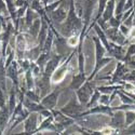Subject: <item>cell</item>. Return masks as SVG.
<instances>
[{
  "label": "cell",
  "mask_w": 135,
  "mask_h": 135,
  "mask_svg": "<svg viewBox=\"0 0 135 135\" xmlns=\"http://www.w3.org/2000/svg\"><path fill=\"white\" fill-rule=\"evenodd\" d=\"M8 119H9V110L4 106V107H2L1 110H0V130L1 131L4 130Z\"/></svg>",
  "instance_id": "1"
},
{
  "label": "cell",
  "mask_w": 135,
  "mask_h": 135,
  "mask_svg": "<svg viewBox=\"0 0 135 135\" xmlns=\"http://www.w3.org/2000/svg\"><path fill=\"white\" fill-rule=\"evenodd\" d=\"M10 78H12L13 81L17 83V74H16V68H15V63H13L10 67H8V74Z\"/></svg>",
  "instance_id": "2"
},
{
  "label": "cell",
  "mask_w": 135,
  "mask_h": 135,
  "mask_svg": "<svg viewBox=\"0 0 135 135\" xmlns=\"http://www.w3.org/2000/svg\"><path fill=\"white\" fill-rule=\"evenodd\" d=\"M35 122H36V117H35V115H32V117H30V118L26 121L25 128H26V131H27V132H30V131L33 129V127H35Z\"/></svg>",
  "instance_id": "3"
},
{
  "label": "cell",
  "mask_w": 135,
  "mask_h": 135,
  "mask_svg": "<svg viewBox=\"0 0 135 135\" xmlns=\"http://www.w3.org/2000/svg\"><path fill=\"white\" fill-rule=\"evenodd\" d=\"M6 1H7V6H8L10 13L12 14V16H14V8H13V4H12V1H11V0H6Z\"/></svg>",
  "instance_id": "4"
},
{
  "label": "cell",
  "mask_w": 135,
  "mask_h": 135,
  "mask_svg": "<svg viewBox=\"0 0 135 135\" xmlns=\"http://www.w3.org/2000/svg\"><path fill=\"white\" fill-rule=\"evenodd\" d=\"M10 111H12L13 108H14V95H13V92L11 94V99H10Z\"/></svg>",
  "instance_id": "5"
},
{
  "label": "cell",
  "mask_w": 135,
  "mask_h": 135,
  "mask_svg": "<svg viewBox=\"0 0 135 135\" xmlns=\"http://www.w3.org/2000/svg\"><path fill=\"white\" fill-rule=\"evenodd\" d=\"M6 9V4L3 3L2 0H0V12H2V10Z\"/></svg>",
  "instance_id": "6"
},
{
  "label": "cell",
  "mask_w": 135,
  "mask_h": 135,
  "mask_svg": "<svg viewBox=\"0 0 135 135\" xmlns=\"http://www.w3.org/2000/svg\"><path fill=\"white\" fill-rule=\"evenodd\" d=\"M0 134H2V131L1 130H0Z\"/></svg>",
  "instance_id": "7"
}]
</instances>
